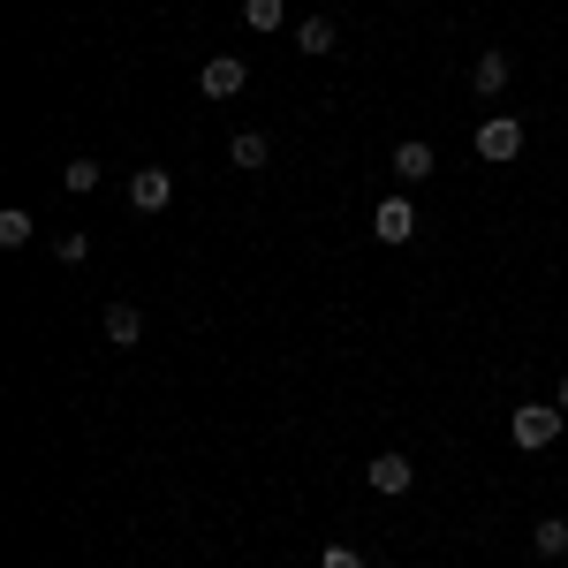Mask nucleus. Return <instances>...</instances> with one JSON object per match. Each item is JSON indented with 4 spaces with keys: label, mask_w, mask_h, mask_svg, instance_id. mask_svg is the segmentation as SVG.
<instances>
[{
    "label": "nucleus",
    "mask_w": 568,
    "mask_h": 568,
    "mask_svg": "<svg viewBox=\"0 0 568 568\" xmlns=\"http://www.w3.org/2000/svg\"><path fill=\"white\" fill-rule=\"evenodd\" d=\"M470 91H478V99H500V91H508V53H478V61H470Z\"/></svg>",
    "instance_id": "8"
},
{
    "label": "nucleus",
    "mask_w": 568,
    "mask_h": 568,
    "mask_svg": "<svg viewBox=\"0 0 568 568\" xmlns=\"http://www.w3.org/2000/svg\"><path fill=\"white\" fill-rule=\"evenodd\" d=\"M130 205L136 213H168V205H175V175H168V168H136L130 175Z\"/></svg>",
    "instance_id": "3"
},
{
    "label": "nucleus",
    "mask_w": 568,
    "mask_h": 568,
    "mask_svg": "<svg viewBox=\"0 0 568 568\" xmlns=\"http://www.w3.org/2000/svg\"><path fill=\"white\" fill-rule=\"evenodd\" d=\"M561 402H524V409H516V417H508V433H516V447H530V455H538V447H554V439H561Z\"/></svg>",
    "instance_id": "1"
},
{
    "label": "nucleus",
    "mask_w": 568,
    "mask_h": 568,
    "mask_svg": "<svg viewBox=\"0 0 568 568\" xmlns=\"http://www.w3.org/2000/svg\"><path fill=\"white\" fill-rule=\"evenodd\" d=\"M372 235H379V243H409V235H417V205H409V197H387V205L372 213Z\"/></svg>",
    "instance_id": "5"
},
{
    "label": "nucleus",
    "mask_w": 568,
    "mask_h": 568,
    "mask_svg": "<svg viewBox=\"0 0 568 568\" xmlns=\"http://www.w3.org/2000/svg\"><path fill=\"white\" fill-rule=\"evenodd\" d=\"M334 45H342L334 16H304V23H296V53H334Z\"/></svg>",
    "instance_id": "10"
},
{
    "label": "nucleus",
    "mask_w": 568,
    "mask_h": 568,
    "mask_svg": "<svg viewBox=\"0 0 568 568\" xmlns=\"http://www.w3.org/2000/svg\"><path fill=\"white\" fill-rule=\"evenodd\" d=\"M516 152H524V122H508V114H493V122L478 130V160H493V168H508Z\"/></svg>",
    "instance_id": "2"
},
{
    "label": "nucleus",
    "mask_w": 568,
    "mask_h": 568,
    "mask_svg": "<svg viewBox=\"0 0 568 568\" xmlns=\"http://www.w3.org/2000/svg\"><path fill=\"white\" fill-rule=\"evenodd\" d=\"M387 168H394L402 182H425V175L439 168V160H433V144H425V136H402V144H394V160H387Z\"/></svg>",
    "instance_id": "6"
},
{
    "label": "nucleus",
    "mask_w": 568,
    "mask_h": 568,
    "mask_svg": "<svg viewBox=\"0 0 568 568\" xmlns=\"http://www.w3.org/2000/svg\"><path fill=\"white\" fill-rule=\"evenodd\" d=\"M364 478H372V493H409V478H417V470H409V455H372V470H364Z\"/></svg>",
    "instance_id": "7"
},
{
    "label": "nucleus",
    "mask_w": 568,
    "mask_h": 568,
    "mask_svg": "<svg viewBox=\"0 0 568 568\" xmlns=\"http://www.w3.org/2000/svg\"><path fill=\"white\" fill-rule=\"evenodd\" d=\"M31 235H39V220L23 213V205H8V213H0V243H8V251H23Z\"/></svg>",
    "instance_id": "12"
},
{
    "label": "nucleus",
    "mask_w": 568,
    "mask_h": 568,
    "mask_svg": "<svg viewBox=\"0 0 568 568\" xmlns=\"http://www.w3.org/2000/svg\"><path fill=\"white\" fill-rule=\"evenodd\" d=\"M61 182H69L77 197H91V190H99V160H69V168H61Z\"/></svg>",
    "instance_id": "15"
},
{
    "label": "nucleus",
    "mask_w": 568,
    "mask_h": 568,
    "mask_svg": "<svg viewBox=\"0 0 568 568\" xmlns=\"http://www.w3.org/2000/svg\"><path fill=\"white\" fill-rule=\"evenodd\" d=\"M243 23L251 31H281L288 23V0H243Z\"/></svg>",
    "instance_id": "13"
},
{
    "label": "nucleus",
    "mask_w": 568,
    "mask_h": 568,
    "mask_svg": "<svg viewBox=\"0 0 568 568\" xmlns=\"http://www.w3.org/2000/svg\"><path fill=\"white\" fill-rule=\"evenodd\" d=\"M530 546H538L546 561H561V554H568V516H546V524L530 530Z\"/></svg>",
    "instance_id": "11"
},
{
    "label": "nucleus",
    "mask_w": 568,
    "mask_h": 568,
    "mask_svg": "<svg viewBox=\"0 0 568 568\" xmlns=\"http://www.w3.org/2000/svg\"><path fill=\"white\" fill-rule=\"evenodd\" d=\"M53 251H61V265H84V258H91V235H77V227H69Z\"/></svg>",
    "instance_id": "16"
},
{
    "label": "nucleus",
    "mask_w": 568,
    "mask_h": 568,
    "mask_svg": "<svg viewBox=\"0 0 568 568\" xmlns=\"http://www.w3.org/2000/svg\"><path fill=\"white\" fill-rule=\"evenodd\" d=\"M318 568H372V561H364V554H349V546H326V554H318Z\"/></svg>",
    "instance_id": "17"
},
{
    "label": "nucleus",
    "mask_w": 568,
    "mask_h": 568,
    "mask_svg": "<svg viewBox=\"0 0 568 568\" xmlns=\"http://www.w3.org/2000/svg\"><path fill=\"white\" fill-rule=\"evenodd\" d=\"M554 402H561V417H568V379H561V394H554Z\"/></svg>",
    "instance_id": "18"
},
{
    "label": "nucleus",
    "mask_w": 568,
    "mask_h": 568,
    "mask_svg": "<svg viewBox=\"0 0 568 568\" xmlns=\"http://www.w3.org/2000/svg\"><path fill=\"white\" fill-rule=\"evenodd\" d=\"M136 334H144V311L136 304H106V342H114V349H136Z\"/></svg>",
    "instance_id": "9"
},
{
    "label": "nucleus",
    "mask_w": 568,
    "mask_h": 568,
    "mask_svg": "<svg viewBox=\"0 0 568 568\" xmlns=\"http://www.w3.org/2000/svg\"><path fill=\"white\" fill-rule=\"evenodd\" d=\"M243 84H251V69H243L235 53H213V61L197 69V91H205V99H235Z\"/></svg>",
    "instance_id": "4"
},
{
    "label": "nucleus",
    "mask_w": 568,
    "mask_h": 568,
    "mask_svg": "<svg viewBox=\"0 0 568 568\" xmlns=\"http://www.w3.org/2000/svg\"><path fill=\"white\" fill-rule=\"evenodd\" d=\"M265 152H273V144H265L258 130H243V136H235V144H227V160H235L243 175H251V168H265Z\"/></svg>",
    "instance_id": "14"
}]
</instances>
